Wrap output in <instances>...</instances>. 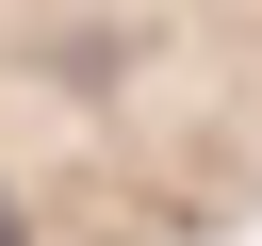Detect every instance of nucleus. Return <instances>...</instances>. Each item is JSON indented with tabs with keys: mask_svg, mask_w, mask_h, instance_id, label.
Returning a JSON list of instances; mask_svg holds the SVG:
<instances>
[{
	"mask_svg": "<svg viewBox=\"0 0 262 246\" xmlns=\"http://www.w3.org/2000/svg\"><path fill=\"white\" fill-rule=\"evenodd\" d=\"M0 246H262V0H0Z\"/></svg>",
	"mask_w": 262,
	"mask_h": 246,
	"instance_id": "f257e3e1",
	"label": "nucleus"
}]
</instances>
